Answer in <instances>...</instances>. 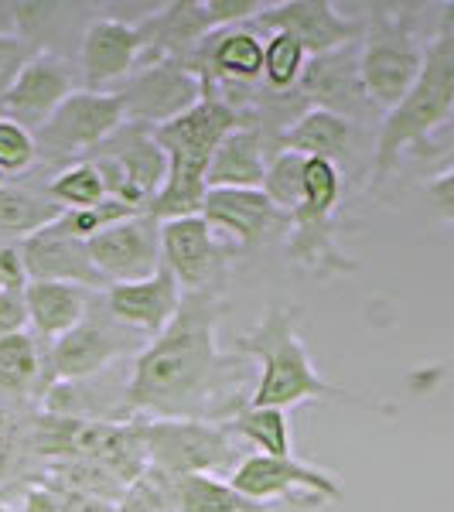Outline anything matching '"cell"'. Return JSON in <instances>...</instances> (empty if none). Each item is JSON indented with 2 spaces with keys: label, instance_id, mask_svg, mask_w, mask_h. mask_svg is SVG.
I'll return each mask as SVG.
<instances>
[{
  "label": "cell",
  "instance_id": "6da1fadb",
  "mask_svg": "<svg viewBox=\"0 0 454 512\" xmlns=\"http://www.w3.org/2000/svg\"><path fill=\"white\" fill-rule=\"evenodd\" d=\"M219 318V294L185 291L175 321L137 352L123 396L127 414L212 420L209 396L226 369L216 345Z\"/></svg>",
  "mask_w": 454,
  "mask_h": 512
},
{
  "label": "cell",
  "instance_id": "7a4b0ae2",
  "mask_svg": "<svg viewBox=\"0 0 454 512\" xmlns=\"http://www.w3.org/2000/svg\"><path fill=\"white\" fill-rule=\"evenodd\" d=\"M301 315L297 304H270L250 332L236 338V352L250 355L260 362L257 386L250 393V407H277L291 410L301 403H342V407H359L379 417H396V403H386L379 396H366L345 386L328 383L315 369L308 345L301 338Z\"/></svg>",
  "mask_w": 454,
  "mask_h": 512
},
{
  "label": "cell",
  "instance_id": "3957f363",
  "mask_svg": "<svg viewBox=\"0 0 454 512\" xmlns=\"http://www.w3.org/2000/svg\"><path fill=\"white\" fill-rule=\"evenodd\" d=\"M236 127H246L243 113L219 96H205L178 120L154 127V140L168 154V181L147 209L154 219L171 222L202 216V202L209 195V185H205L209 164L216 158L219 144Z\"/></svg>",
  "mask_w": 454,
  "mask_h": 512
},
{
  "label": "cell",
  "instance_id": "277c9868",
  "mask_svg": "<svg viewBox=\"0 0 454 512\" xmlns=\"http://www.w3.org/2000/svg\"><path fill=\"white\" fill-rule=\"evenodd\" d=\"M454 113V4L444 14L437 35L427 41L424 69L403 103L390 110L379 123L376 134V161H373V188L383 185L396 171L410 147H427L437 127H444Z\"/></svg>",
  "mask_w": 454,
  "mask_h": 512
},
{
  "label": "cell",
  "instance_id": "5b68a950",
  "mask_svg": "<svg viewBox=\"0 0 454 512\" xmlns=\"http://www.w3.org/2000/svg\"><path fill=\"white\" fill-rule=\"evenodd\" d=\"M359 48V76L373 110H396L424 69L427 41L414 31L407 7L373 4Z\"/></svg>",
  "mask_w": 454,
  "mask_h": 512
},
{
  "label": "cell",
  "instance_id": "8992f818",
  "mask_svg": "<svg viewBox=\"0 0 454 512\" xmlns=\"http://www.w3.org/2000/svg\"><path fill=\"white\" fill-rule=\"evenodd\" d=\"M342 198V171L325 158L304 161V202L287 216V256L318 277L356 274L359 263L338 246L335 212Z\"/></svg>",
  "mask_w": 454,
  "mask_h": 512
},
{
  "label": "cell",
  "instance_id": "52a82bcc",
  "mask_svg": "<svg viewBox=\"0 0 454 512\" xmlns=\"http://www.w3.org/2000/svg\"><path fill=\"white\" fill-rule=\"evenodd\" d=\"M140 437L147 448V468L168 475H233L239 458L236 437L219 420L195 417H140Z\"/></svg>",
  "mask_w": 454,
  "mask_h": 512
},
{
  "label": "cell",
  "instance_id": "ba28073f",
  "mask_svg": "<svg viewBox=\"0 0 454 512\" xmlns=\"http://www.w3.org/2000/svg\"><path fill=\"white\" fill-rule=\"evenodd\" d=\"M127 123L120 96L99 93V89H76L59 110L48 117L41 130H35L38 158L48 164H69L86 161L96 147H103L117 130Z\"/></svg>",
  "mask_w": 454,
  "mask_h": 512
},
{
  "label": "cell",
  "instance_id": "9c48e42d",
  "mask_svg": "<svg viewBox=\"0 0 454 512\" xmlns=\"http://www.w3.org/2000/svg\"><path fill=\"white\" fill-rule=\"evenodd\" d=\"M86 161H93L103 175L106 195L140 212L151 209V202L168 181V154L154 140V130L140 123H123Z\"/></svg>",
  "mask_w": 454,
  "mask_h": 512
},
{
  "label": "cell",
  "instance_id": "30bf717a",
  "mask_svg": "<svg viewBox=\"0 0 454 512\" xmlns=\"http://www.w3.org/2000/svg\"><path fill=\"white\" fill-rule=\"evenodd\" d=\"M113 93L120 96L127 123L140 127H164L178 120L195 103L205 99V82L188 59H154L137 65V72Z\"/></svg>",
  "mask_w": 454,
  "mask_h": 512
},
{
  "label": "cell",
  "instance_id": "8fae6325",
  "mask_svg": "<svg viewBox=\"0 0 454 512\" xmlns=\"http://www.w3.org/2000/svg\"><path fill=\"white\" fill-rule=\"evenodd\" d=\"M229 485L253 502H342L345 489L335 472H321L297 458H270V454H246L236 472L226 478Z\"/></svg>",
  "mask_w": 454,
  "mask_h": 512
},
{
  "label": "cell",
  "instance_id": "7c38bea8",
  "mask_svg": "<svg viewBox=\"0 0 454 512\" xmlns=\"http://www.w3.org/2000/svg\"><path fill=\"white\" fill-rule=\"evenodd\" d=\"M137 332L123 328L117 318L106 311H89V318L82 321L79 328H72L69 335H62L59 342L48 345V376H52V386L55 383H86L103 373L106 366L127 355L134 345L130 338ZM48 386V390H52Z\"/></svg>",
  "mask_w": 454,
  "mask_h": 512
},
{
  "label": "cell",
  "instance_id": "4fadbf2b",
  "mask_svg": "<svg viewBox=\"0 0 454 512\" xmlns=\"http://www.w3.org/2000/svg\"><path fill=\"white\" fill-rule=\"evenodd\" d=\"M161 263L175 274L181 291L222 294L226 250L202 216L161 222Z\"/></svg>",
  "mask_w": 454,
  "mask_h": 512
},
{
  "label": "cell",
  "instance_id": "5bb4252c",
  "mask_svg": "<svg viewBox=\"0 0 454 512\" xmlns=\"http://www.w3.org/2000/svg\"><path fill=\"white\" fill-rule=\"evenodd\" d=\"M253 31H287L304 45L311 59L338 52L345 45H356L366 35V21L338 14L332 0H284L267 4V11L250 21Z\"/></svg>",
  "mask_w": 454,
  "mask_h": 512
},
{
  "label": "cell",
  "instance_id": "9a60e30c",
  "mask_svg": "<svg viewBox=\"0 0 454 512\" xmlns=\"http://www.w3.org/2000/svg\"><path fill=\"white\" fill-rule=\"evenodd\" d=\"M89 256L106 284H134L154 277L161 263V222L151 212L123 219L89 239Z\"/></svg>",
  "mask_w": 454,
  "mask_h": 512
},
{
  "label": "cell",
  "instance_id": "2e32d148",
  "mask_svg": "<svg viewBox=\"0 0 454 512\" xmlns=\"http://www.w3.org/2000/svg\"><path fill=\"white\" fill-rule=\"evenodd\" d=\"M72 93H76V72H72V65L62 55L38 48L31 55V62L21 69L11 93H7L4 106H0V117L18 120L21 127H28L35 134Z\"/></svg>",
  "mask_w": 454,
  "mask_h": 512
},
{
  "label": "cell",
  "instance_id": "e0dca14e",
  "mask_svg": "<svg viewBox=\"0 0 454 512\" xmlns=\"http://www.w3.org/2000/svg\"><path fill=\"white\" fill-rule=\"evenodd\" d=\"M144 55V38L137 24L120 18H96L86 24L79 41V69L86 79V89L110 93V86H123L137 72V62Z\"/></svg>",
  "mask_w": 454,
  "mask_h": 512
},
{
  "label": "cell",
  "instance_id": "ac0fdd59",
  "mask_svg": "<svg viewBox=\"0 0 454 512\" xmlns=\"http://www.w3.org/2000/svg\"><path fill=\"white\" fill-rule=\"evenodd\" d=\"M24 256V270L28 280H55V284H76L86 287L93 294H103L106 280L96 270L93 256H89V243L79 236H72L62 222H52L48 229L28 236L18 243Z\"/></svg>",
  "mask_w": 454,
  "mask_h": 512
},
{
  "label": "cell",
  "instance_id": "d6986e66",
  "mask_svg": "<svg viewBox=\"0 0 454 512\" xmlns=\"http://www.w3.org/2000/svg\"><path fill=\"white\" fill-rule=\"evenodd\" d=\"M202 219L216 229V236L233 239L239 250H253L270 233H287V212H280L267 192L253 188H209Z\"/></svg>",
  "mask_w": 454,
  "mask_h": 512
},
{
  "label": "cell",
  "instance_id": "ffe728a7",
  "mask_svg": "<svg viewBox=\"0 0 454 512\" xmlns=\"http://www.w3.org/2000/svg\"><path fill=\"white\" fill-rule=\"evenodd\" d=\"M185 291L168 267H161L154 277L134 280V284H113L103 291V304L123 328L137 335L158 338L175 321Z\"/></svg>",
  "mask_w": 454,
  "mask_h": 512
},
{
  "label": "cell",
  "instance_id": "44dd1931",
  "mask_svg": "<svg viewBox=\"0 0 454 512\" xmlns=\"http://www.w3.org/2000/svg\"><path fill=\"white\" fill-rule=\"evenodd\" d=\"M359 48H362V41L338 48V52L318 55V59H308V69H304V79H301V93L308 96L318 110H332L338 117L349 120L352 113L369 106L366 89H362V76H359Z\"/></svg>",
  "mask_w": 454,
  "mask_h": 512
},
{
  "label": "cell",
  "instance_id": "7402d4cb",
  "mask_svg": "<svg viewBox=\"0 0 454 512\" xmlns=\"http://www.w3.org/2000/svg\"><path fill=\"white\" fill-rule=\"evenodd\" d=\"M24 304H28V325L48 342H59L89 318L93 291L76 284H55V280H28Z\"/></svg>",
  "mask_w": 454,
  "mask_h": 512
},
{
  "label": "cell",
  "instance_id": "603a6c76",
  "mask_svg": "<svg viewBox=\"0 0 454 512\" xmlns=\"http://www.w3.org/2000/svg\"><path fill=\"white\" fill-rule=\"evenodd\" d=\"M267 137H263L260 127H236L233 134L219 144L216 158L209 164V175H205V185L209 188H253V192H263L267 185Z\"/></svg>",
  "mask_w": 454,
  "mask_h": 512
},
{
  "label": "cell",
  "instance_id": "cb8c5ba5",
  "mask_svg": "<svg viewBox=\"0 0 454 512\" xmlns=\"http://www.w3.org/2000/svg\"><path fill=\"white\" fill-rule=\"evenodd\" d=\"M349 144H352V123L332 110H318V106H311L308 113L291 120V127L280 130L274 140L277 151H294L301 158H325L332 164L345 158Z\"/></svg>",
  "mask_w": 454,
  "mask_h": 512
},
{
  "label": "cell",
  "instance_id": "d4e9b609",
  "mask_svg": "<svg viewBox=\"0 0 454 512\" xmlns=\"http://www.w3.org/2000/svg\"><path fill=\"white\" fill-rule=\"evenodd\" d=\"M48 386H52V376H48V349L41 352L38 338L28 332L0 338V393L45 396Z\"/></svg>",
  "mask_w": 454,
  "mask_h": 512
},
{
  "label": "cell",
  "instance_id": "484cf974",
  "mask_svg": "<svg viewBox=\"0 0 454 512\" xmlns=\"http://www.w3.org/2000/svg\"><path fill=\"white\" fill-rule=\"evenodd\" d=\"M62 205L52 195H38L35 188L4 185L0 188V243H24L28 236L48 229L62 219Z\"/></svg>",
  "mask_w": 454,
  "mask_h": 512
},
{
  "label": "cell",
  "instance_id": "4316f807",
  "mask_svg": "<svg viewBox=\"0 0 454 512\" xmlns=\"http://www.w3.org/2000/svg\"><path fill=\"white\" fill-rule=\"evenodd\" d=\"M222 427L233 437L250 441L260 454H270V458H297L294 441H291V424H287V410L250 407V403H243V407L222 420Z\"/></svg>",
  "mask_w": 454,
  "mask_h": 512
},
{
  "label": "cell",
  "instance_id": "83f0119b",
  "mask_svg": "<svg viewBox=\"0 0 454 512\" xmlns=\"http://www.w3.org/2000/svg\"><path fill=\"white\" fill-rule=\"evenodd\" d=\"M175 512H274L246 495H239L226 478L216 475H185L175 478Z\"/></svg>",
  "mask_w": 454,
  "mask_h": 512
},
{
  "label": "cell",
  "instance_id": "f1b7e54d",
  "mask_svg": "<svg viewBox=\"0 0 454 512\" xmlns=\"http://www.w3.org/2000/svg\"><path fill=\"white\" fill-rule=\"evenodd\" d=\"M311 55L304 52V45L287 31H274L267 38V52H263V82L274 93H291L294 86H301L304 69H308Z\"/></svg>",
  "mask_w": 454,
  "mask_h": 512
},
{
  "label": "cell",
  "instance_id": "f546056e",
  "mask_svg": "<svg viewBox=\"0 0 454 512\" xmlns=\"http://www.w3.org/2000/svg\"><path fill=\"white\" fill-rule=\"evenodd\" d=\"M48 195H52L65 212L96 209V205H103L106 198H110L106 195V181L96 171L93 161H76V164H69V168H62L59 175L52 178V185H48Z\"/></svg>",
  "mask_w": 454,
  "mask_h": 512
},
{
  "label": "cell",
  "instance_id": "4dcf8cb0",
  "mask_svg": "<svg viewBox=\"0 0 454 512\" xmlns=\"http://www.w3.org/2000/svg\"><path fill=\"white\" fill-rule=\"evenodd\" d=\"M304 161L308 158H301V154H294V151H277L274 158H270L263 192H267L270 202H274L280 212H287V216L304 202Z\"/></svg>",
  "mask_w": 454,
  "mask_h": 512
},
{
  "label": "cell",
  "instance_id": "1f68e13d",
  "mask_svg": "<svg viewBox=\"0 0 454 512\" xmlns=\"http://www.w3.org/2000/svg\"><path fill=\"white\" fill-rule=\"evenodd\" d=\"M38 161V140L18 120L0 117V171L7 178L28 171Z\"/></svg>",
  "mask_w": 454,
  "mask_h": 512
},
{
  "label": "cell",
  "instance_id": "d6a6232c",
  "mask_svg": "<svg viewBox=\"0 0 454 512\" xmlns=\"http://www.w3.org/2000/svg\"><path fill=\"white\" fill-rule=\"evenodd\" d=\"M31 55H35V48L28 41L18 38L14 31H0V106H4L14 82H18L21 69L31 62Z\"/></svg>",
  "mask_w": 454,
  "mask_h": 512
},
{
  "label": "cell",
  "instance_id": "836d02e7",
  "mask_svg": "<svg viewBox=\"0 0 454 512\" xmlns=\"http://www.w3.org/2000/svg\"><path fill=\"white\" fill-rule=\"evenodd\" d=\"M28 332V304H24V287H4L0 291V338Z\"/></svg>",
  "mask_w": 454,
  "mask_h": 512
},
{
  "label": "cell",
  "instance_id": "e575fe53",
  "mask_svg": "<svg viewBox=\"0 0 454 512\" xmlns=\"http://www.w3.org/2000/svg\"><path fill=\"white\" fill-rule=\"evenodd\" d=\"M424 195H427V202H431L434 216L454 226V168L437 175L434 181H427Z\"/></svg>",
  "mask_w": 454,
  "mask_h": 512
},
{
  "label": "cell",
  "instance_id": "d590c367",
  "mask_svg": "<svg viewBox=\"0 0 454 512\" xmlns=\"http://www.w3.org/2000/svg\"><path fill=\"white\" fill-rule=\"evenodd\" d=\"M21 512H65V506L45 482H31L28 489H24Z\"/></svg>",
  "mask_w": 454,
  "mask_h": 512
},
{
  "label": "cell",
  "instance_id": "8d00e7d4",
  "mask_svg": "<svg viewBox=\"0 0 454 512\" xmlns=\"http://www.w3.org/2000/svg\"><path fill=\"white\" fill-rule=\"evenodd\" d=\"M0 512H21V509H14L11 502H4V499H0Z\"/></svg>",
  "mask_w": 454,
  "mask_h": 512
},
{
  "label": "cell",
  "instance_id": "74e56055",
  "mask_svg": "<svg viewBox=\"0 0 454 512\" xmlns=\"http://www.w3.org/2000/svg\"><path fill=\"white\" fill-rule=\"evenodd\" d=\"M0 291H4V280H0Z\"/></svg>",
  "mask_w": 454,
  "mask_h": 512
}]
</instances>
